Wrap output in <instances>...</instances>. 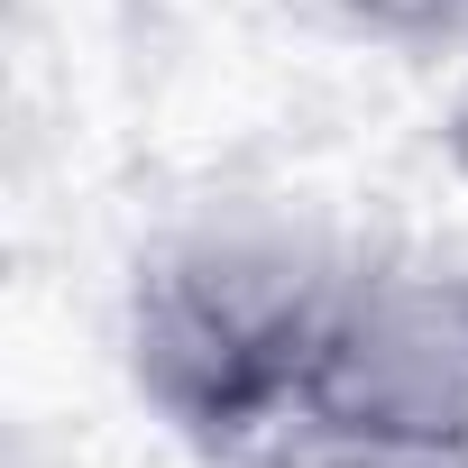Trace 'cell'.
<instances>
[{"mask_svg":"<svg viewBox=\"0 0 468 468\" xmlns=\"http://www.w3.org/2000/svg\"><path fill=\"white\" fill-rule=\"evenodd\" d=\"M294 10L358 47H441L468 28V0H294Z\"/></svg>","mask_w":468,"mask_h":468,"instance_id":"277c9868","label":"cell"},{"mask_svg":"<svg viewBox=\"0 0 468 468\" xmlns=\"http://www.w3.org/2000/svg\"><path fill=\"white\" fill-rule=\"evenodd\" d=\"M349 249L267 202H220L175 220L129 267L120 294V367L129 395L220 468H249L313 404V358L331 331V294Z\"/></svg>","mask_w":468,"mask_h":468,"instance_id":"6da1fadb","label":"cell"},{"mask_svg":"<svg viewBox=\"0 0 468 468\" xmlns=\"http://www.w3.org/2000/svg\"><path fill=\"white\" fill-rule=\"evenodd\" d=\"M441 156H450V175L468 184V83H459V101H450V120H441Z\"/></svg>","mask_w":468,"mask_h":468,"instance_id":"5b68a950","label":"cell"},{"mask_svg":"<svg viewBox=\"0 0 468 468\" xmlns=\"http://www.w3.org/2000/svg\"><path fill=\"white\" fill-rule=\"evenodd\" d=\"M303 422L468 441V267L413 249L349 258Z\"/></svg>","mask_w":468,"mask_h":468,"instance_id":"7a4b0ae2","label":"cell"},{"mask_svg":"<svg viewBox=\"0 0 468 468\" xmlns=\"http://www.w3.org/2000/svg\"><path fill=\"white\" fill-rule=\"evenodd\" d=\"M249 468H468V441H413V431L294 422V431H276Z\"/></svg>","mask_w":468,"mask_h":468,"instance_id":"3957f363","label":"cell"}]
</instances>
